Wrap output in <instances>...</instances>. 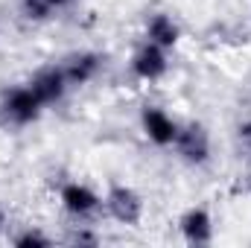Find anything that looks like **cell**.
<instances>
[{
	"label": "cell",
	"instance_id": "cell-5",
	"mask_svg": "<svg viewBox=\"0 0 251 248\" xmlns=\"http://www.w3.org/2000/svg\"><path fill=\"white\" fill-rule=\"evenodd\" d=\"M143 131L152 143L158 146H170L176 143V134H178V125L173 123L161 108H146L143 111Z\"/></svg>",
	"mask_w": 251,
	"mask_h": 248
},
{
	"label": "cell",
	"instance_id": "cell-1",
	"mask_svg": "<svg viewBox=\"0 0 251 248\" xmlns=\"http://www.w3.org/2000/svg\"><path fill=\"white\" fill-rule=\"evenodd\" d=\"M3 108H6V114H9L15 123L24 125V123L38 120V114H41V99L32 94V88H15V91L6 94Z\"/></svg>",
	"mask_w": 251,
	"mask_h": 248
},
{
	"label": "cell",
	"instance_id": "cell-13",
	"mask_svg": "<svg viewBox=\"0 0 251 248\" xmlns=\"http://www.w3.org/2000/svg\"><path fill=\"white\" fill-rule=\"evenodd\" d=\"M240 137L246 140V146L251 149V123H243V125H240Z\"/></svg>",
	"mask_w": 251,
	"mask_h": 248
},
{
	"label": "cell",
	"instance_id": "cell-3",
	"mask_svg": "<svg viewBox=\"0 0 251 248\" xmlns=\"http://www.w3.org/2000/svg\"><path fill=\"white\" fill-rule=\"evenodd\" d=\"M108 210H111V216L117 219V222H123V225H134L137 219H140V198H137V193L134 190H128V187H114L111 193H108Z\"/></svg>",
	"mask_w": 251,
	"mask_h": 248
},
{
	"label": "cell",
	"instance_id": "cell-8",
	"mask_svg": "<svg viewBox=\"0 0 251 248\" xmlns=\"http://www.w3.org/2000/svg\"><path fill=\"white\" fill-rule=\"evenodd\" d=\"M181 231H184L187 243H193V246H204V243H210L213 228H210V216H207V210H201V207L187 210L184 219H181Z\"/></svg>",
	"mask_w": 251,
	"mask_h": 248
},
{
	"label": "cell",
	"instance_id": "cell-4",
	"mask_svg": "<svg viewBox=\"0 0 251 248\" xmlns=\"http://www.w3.org/2000/svg\"><path fill=\"white\" fill-rule=\"evenodd\" d=\"M64 70H56V67H47L41 73H35V79L29 82L32 94L41 99V105H53L64 97Z\"/></svg>",
	"mask_w": 251,
	"mask_h": 248
},
{
	"label": "cell",
	"instance_id": "cell-11",
	"mask_svg": "<svg viewBox=\"0 0 251 248\" xmlns=\"http://www.w3.org/2000/svg\"><path fill=\"white\" fill-rule=\"evenodd\" d=\"M50 12V3L47 0H24V15L29 21H44Z\"/></svg>",
	"mask_w": 251,
	"mask_h": 248
},
{
	"label": "cell",
	"instance_id": "cell-2",
	"mask_svg": "<svg viewBox=\"0 0 251 248\" xmlns=\"http://www.w3.org/2000/svg\"><path fill=\"white\" fill-rule=\"evenodd\" d=\"M131 70H134L137 79H146V82L161 79V76L167 73V56H164V47H158V44H152V41H149L146 47H140L137 56H134V62H131Z\"/></svg>",
	"mask_w": 251,
	"mask_h": 248
},
{
	"label": "cell",
	"instance_id": "cell-15",
	"mask_svg": "<svg viewBox=\"0 0 251 248\" xmlns=\"http://www.w3.org/2000/svg\"><path fill=\"white\" fill-rule=\"evenodd\" d=\"M50 6H67V3H73V0H47Z\"/></svg>",
	"mask_w": 251,
	"mask_h": 248
},
{
	"label": "cell",
	"instance_id": "cell-7",
	"mask_svg": "<svg viewBox=\"0 0 251 248\" xmlns=\"http://www.w3.org/2000/svg\"><path fill=\"white\" fill-rule=\"evenodd\" d=\"M62 201H64V207H67L70 213H76V216H88V213H94L97 204H100L97 193L88 190L85 184H67L62 190Z\"/></svg>",
	"mask_w": 251,
	"mask_h": 248
},
{
	"label": "cell",
	"instance_id": "cell-6",
	"mask_svg": "<svg viewBox=\"0 0 251 248\" xmlns=\"http://www.w3.org/2000/svg\"><path fill=\"white\" fill-rule=\"evenodd\" d=\"M176 143H178V152L187 158L190 164H204L207 161L210 143H207V134H204L201 125H187L184 131H178Z\"/></svg>",
	"mask_w": 251,
	"mask_h": 248
},
{
	"label": "cell",
	"instance_id": "cell-10",
	"mask_svg": "<svg viewBox=\"0 0 251 248\" xmlns=\"http://www.w3.org/2000/svg\"><path fill=\"white\" fill-rule=\"evenodd\" d=\"M149 41L158 44V47H173L178 41V26L167 15H155L149 21Z\"/></svg>",
	"mask_w": 251,
	"mask_h": 248
},
{
	"label": "cell",
	"instance_id": "cell-14",
	"mask_svg": "<svg viewBox=\"0 0 251 248\" xmlns=\"http://www.w3.org/2000/svg\"><path fill=\"white\" fill-rule=\"evenodd\" d=\"M76 243H94V237L91 234H76Z\"/></svg>",
	"mask_w": 251,
	"mask_h": 248
},
{
	"label": "cell",
	"instance_id": "cell-16",
	"mask_svg": "<svg viewBox=\"0 0 251 248\" xmlns=\"http://www.w3.org/2000/svg\"><path fill=\"white\" fill-rule=\"evenodd\" d=\"M0 222H3V210H0Z\"/></svg>",
	"mask_w": 251,
	"mask_h": 248
},
{
	"label": "cell",
	"instance_id": "cell-12",
	"mask_svg": "<svg viewBox=\"0 0 251 248\" xmlns=\"http://www.w3.org/2000/svg\"><path fill=\"white\" fill-rule=\"evenodd\" d=\"M15 246H18V248H29V246H50V240H47L44 234H38V231H26V234L15 237Z\"/></svg>",
	"mask_w": 251,
	"mask_h": 248
},
{
	"label": "cell",
	"instance_id": "cell-9",
	"mask_svg": "<svg viewBox=\"0 0 251 248\" xmlns=\"http://www.w3.org/2000/svg\"><path fill=\"white\" fill-rule=\"evenodd\" d=\"M100 70V59L94 53H79V56H70L67 64H64V79L70 85H85L97 76Z\"/></svg>",
	"mask_w": 251,
	"mask_h": 248
}]
</instances>
